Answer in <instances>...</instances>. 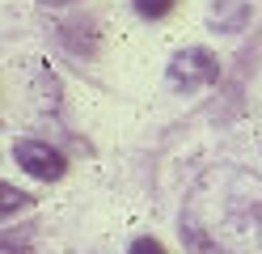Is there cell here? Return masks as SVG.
Returning a JSON list of instances; mask_svg holds the SVG:
<instances>
[{"label":"cell","instance_id":"4","mask_svg":"<svg viewBox=\"0 0 262 254\" xmlns=\"http://www.w3.org/2000/svg\"><path fill=\"white\" fill-rule=\"evenodd\" d=\"M173 5H178V0H136V13L148 17V22H157V17H165Z\"/></svg>","mask_w":262,"mask_h":254},{"label":"cell","instance_id":"1","mask_svg":"<svg viewBox=\"0 0 262 254\" xmlns=\"http://www.w3.org/2000/svg\"><path fill=\"white\" fill-rule=\"evenodd\" d=\"M182 233L194 254H262V178L216 165L190 186Z\"/></svg>","mask_w":262,"mask_h":254},{"label":"cell","instance_id":"3","mask_svg":"<svg viewBox=\"0 0 262 254\" xmlns=\"http://www.w3.org/2000/svg\"><path fill=\"white\" fill-rule=\"evenodd\" d=\"M13 157H17V165L26 169V174H34L38 182H55V178H63V169H68V161H63L59 148L38 144V140H17L13 144Z\"/></svg>","mask_w":262,"mask_h":254},{"label":"cell","instance_id":"6","mask_svg":"<svg viewBox=\"0 0 262 254\" xmlns=\"http://www.w3.org/2000/svg\"><path fill=\"white\" fill-rule=\"evenodd\" d=\"M13 203H17V208H21L26 199H21V191H13V186H5V216L13 212Z\"/></svg>","mask_w":262,"mask_h":254},{"label":"cell","instance_id":"5","mask_svg":"<svg viewBox=\"0 0 262 254\" xmlns=\"http://www.w3.org/2000/svg\"><path fill=\"white\" fill-rule=\"evenodd\" d=\"M127 254H165V246H161V242H152V237H136Z\"/></svg>","mask_w":262,"mask_h":254},{"label":"cell","instance_id":"7","mask_svg":"<svg viewBox=\"0 0 262 254\" xmlns=\"http://www.w3.org/2000/svg\"><path fill=\"white\" fill-rule=\"evenodd\" d=\"M51 5H63V0H51Z\"/></svg>","mask_w":262,"mask_h":254},{"label":"cell","instance_id":"2","mask_svg":"<svg viewBox=\"0 0 262 254\" xmlns=\"http://www.w3.org/2000/svg\"><path fill=\"white\" fill-rule=\"evenodd\" d=\"M216 76H220V60L211 55L207 47H186V51H178L173 64H169V81L173 85H186V89L211 85Z\"/></svg>","mask_w":262,"mask_h":254}]
</instances>
